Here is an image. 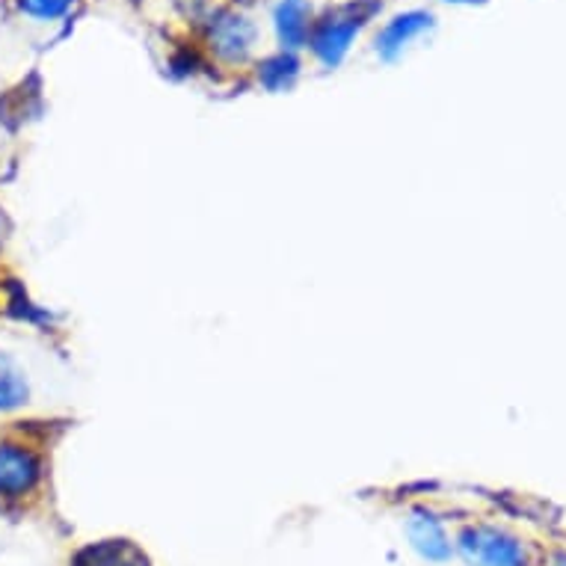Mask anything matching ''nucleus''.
I'll return each mask as SVG.
<instances>
[{"label": "nucleus", "instance_id": "f257e3e1", "mask_svg": "<svg viewBox=\"0 0 566 566\" xmlns=\"http://www.w3.org/2000/svg\"><path fill=\"white\" fill-rule=\"evenodd\" d=\"M45 463L36 448L21 439H0V502H21L36 492Z\"/></svg>", "mask_w": 566, "mask_h": 566}, {"label": "nucleus", "instance_id": "f03ea898", "mask_svg": "<svg viewBox=\"0 0 566 566\" xmlns=\"http://www.w3.org/2000/svg\"><path fill=\"white\" fill-rule=\"evenodd\" d=\"M377 10V3H371L368 10H359L356 3L350 7H342V10L329 12L317 28H312V36H308V45L315 51V56L324 65L335 69L342 63L347 51H350L353 39L359 36V30L365 28L368 15Z\"/></svg>", "mask_w": 566, "mask_h": 566}, {"label": "nucleus", "instance_id": "7ed1b4c3", "mask_svg": "<svg viewBox=\"0 0 566 566\" xmlns=\"http://www.w3.org/2000/svg\"><path fill=\"white\" fill-rule=\"evenodd\" d=\"M460 557L469 566H525L528 555L520 539L492 525H474L465 528L457 539Z\"/></svg>", "mask_w": 566, "mask_h": 566}, {"label": "nucleus", "instance_id": "20e7f679", "mask_svg": "<svg viewBox=\"0 0 566 566\" xmlns=\"http://www.w3.org/2000/svg\"><path fill=\"white\" fill-rule=\"evenodd\" d=\"M403 531H407V539L412 552L418 557H424L430 564H446L454 546H451V537H448L446 525L439 520L437 513L424 511V507H416L409 511L407 522H403Z\"/></svg>", "mask_w": 566, "mask_h": 566}, {"label": "nucleus", "instance_id": "39448f33", "mask_svg": "<svg viewBox=\"0 0 566 566\" xmlns=\"http://www.w3.org/2000/svg\"><path fill=\"white\" fill-rule=\"evenodd\" d=\"M211 48L217 54L229 60V63H243L247 56L252 54L255 48V39H259V30L247 15H238V12H223L211 21Z\"/></svg>", "mask_w": 566, "mask_h": 566}, {"label": "nucleus", "instance_id": "423d86ee", "mask_svg": "<svg viewBox=\"0 0 566 566\" xmlns=\"http://www.w3.org/2000/svg\"><path fill=\"white\" fill-rule=\"evenodd\" d=\"M433 28V15L430 12H403V15H395V19L380 30V36H377V54L386 63H395L398 56H403L416 39H421L428 30Z\"/></svg>", "mask_w": 566, "mask_h": 566}, {"label": "nucleus", "instance_id": "0eeeda50", "mask_svg": "<svg viewBox=\"0 0 566 566\" xmlns=\"http://www.w3.org/2000/svg\"><path fill=\"white\" fill-rule=\"evenodd\" d=\"M33 400V380L19 356L0 347V416L21 412Z\"/></svg>", "mask_w": 566, "mask_h": 566}, {"label": "nucleus", "instance_id": "6e6552de", "mask_svg": "<svg viewBox=\"0 0 566 566\" xmlns=\"http://www.w3.org/2000/svg\"><path fill=\"white\" fill-rule=\"evenodd\" d=\"M273 28H276V39L282 51H297V48L308 45L312 36V7L308 0H279L273 10Z\"/></svg>", "mask_w": 566, "mask_h": 566}, {"label": "nucleus", "instance_id": "1a4fd4ad", "mask_svg": "<svg viewBox=\"0 0 566 566\" xmlns=\"http://www.w3.org/2000/svg\"><path fill=\"white\" fill-rule=\"evenodd\" d=\"M75 566H149V560L137 546H130L125 539H107V543L86 546L75 557Z\"/></svg>", "mask_w": 566, "mask_h": 566}, {"label": "nucleus", "instance_id": "9d476101", "mask_svg": "<svg viewBox=\"0 0 566 566\" xmlns=\"http://www.w3.org/2000/svg\"><path fill=\"white\" fill-rule=\"evenodd\" d=\"M300 75V63L297 56L291 54V51H279L276 56H270L264 63L259 65V81L268 86L270 93H282V90H289Z\"/></svg>", "mask_w": 566, "mask_h": 566}, {"label": "nucleus", "instance_id": "9b49d317", "mask_svg": "<svg viewBox=\"0 0 566 566\" xmlns=\"http://www.w3.org/2000/svg\"><path fill=\"white\" fill-rule=\"evenodd\" d=\"M72 3L75 0H19V7L24 15L36 21H54L60 15L72 10Z\"/></svg>", "mask_w": 566, "mask_h": 566}, {"label": "nucleus", "instance_id": "f8f14e48", "mask_svg": "<svg viewBox=\"0 0 566 566\" xmlns=\"http://www.w3.org/2000/svg\"><path fill=\"white\" fill-rule=\"evenodd\" d=\"M3 226L7 223H3V214H0V238H3Z\"/></svg>", "mask_w": 566, "mask_h": 566}]
</instances>
